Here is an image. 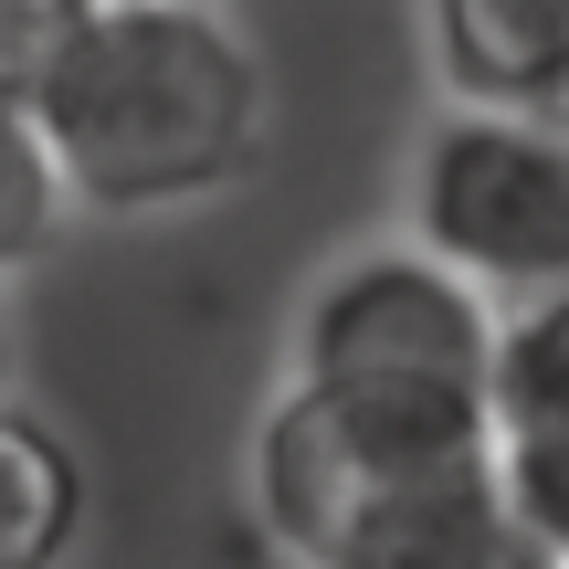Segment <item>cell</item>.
<instances>
[{
	"mask_svg": "<svg viewBox=\"0 0 569 569\" xmlns=\"http://www.w3.org/2000/svg\"><path fill=\"white\" fill-rule=\"evenodd\" d=\"M21 117L63 211H180L253 169L264 63L211 0H84Z\"/></svg>",
	"mask_w": 569,
	"mask_h": 569,
	"instance_id": "6da1fadb",
	"label": "cell"
},
{
	"mask_svg": "<svg viewBox=\"0 0 569 569\" xmlns=\"http://www.w3.org/2000/svg\"><path fill=\"white\" fill-rule=\"evenodd\" d=\"M253 517L296 569H559L486 453H380L284 390L253 422Z\"/></svg>",
	"mask_w": 569,
	"mask_h": 569,
	"instance_id": "7a4b0ae2",
	"label": "cell"
},
{
	"mask_svg": "<svg viewBox=\"0 0 569 569\" xmlns=\"http://www.w3.org/2000/svg\"><path fill=\"white\" fill-rule=\"evenodd\" d=\"M496 306L422 253H359L296 317V401L380 453H486Z\"/></svg>",
	"mask_w": 569,
	"mask_h": 569,
	"instance_id": "3957f363",
	"label": "cell"
},
{
	"mask_svg": "<svg viewBox=\"0 0 569 569\" xmlns=\"http://www.w3.org/2000/svg\"><path fill=\"white\" fill-rule=\"evenodd\" d=\"M411 253L475 296H569V127L453 106L411 159Z\"/></svg>",
	"mask_w": 569,
	"mask_h": 569,
	"instance_id": "277c9868",
	"label": "cell"
},
{
	"mask_svg": "<svg viewBox=\"0 0 569 569\" xmlns=\"http://www.w3.org/2000/svg\"><path fill=\"white\" fill-rule=\"evenodd\" d=\"M486 465L507 507L569 569V296H538L496 317V380H486Z\"/></svg>",
	"mask_w": 569,
	"mask_h": 569,
	"instance_id": "5b68a950",
	"label": "cell"
},
{
	"mask_svg": "<svg viewBox=\"0 0 569 569\" xmlns=\"http://www.w3.org/2000/svg\"><path fill=\"white\" fill-rule=\"evenodd\" d=\"M432 63L453 106H507V117H559L569 96V0H422Z\"/></svg>",
	"mask_w": 569,
	"mask_h": 569,
	"instance_id": "8992f818",
	"label": "cell"
},
{
	"mask_svg": "<svg viewBox=\"0 0 569 569\" xmlns=\"http://www.w3.org/2000/svg\"><path fill=\"white\" fill-rule=\"evenodd\" d=\"M84 538V453L42 411L0 401V569H63Z\"/></svg>",
	"mask_w": 569,
	"mask_h": 569,
	"instance_id": "52a82bcc",
	"label": "cell"
},
{
	"mask_svg": "<svg viewBox=\"0 0 569 569\" xmlns=\"http://www.w3.org/2000/svg\"><path fill=\"white\" fill-rule=\"evenodd\" d=\"M53 232H63V180H53V159H42L32 117L0 106V274L32 264Z\"/></svg>",
	"mask_w": 569,
	"mask_h": 569,
	"instance_id": "ba28073f",
	"label": "cell"
},
{
	"mask_svg": "<svg viewBox=\"0 0 569 569\" xmlns=\"http://www.w3.org/2000/svg\"><path fill=\"white\" fill-rule=\"evenodd\" d=\"M74 21H84V0H0V106H32L42 63L63 53Z\"/></svg>",
	"mask_w": 569,
	"mask_h": 569,
	"instance_id": "9c48e42d",
	"label": "cell"
},
{
	"mask_svg": "<svg viewBox=\"0 0 569 569\" xmlns=\"http://www.w3.org/2000/svg\"><path fill=\"white\" fill-rule=\"evenodd\" d=\"M0 401H11V327H0Z\"/></svg>",
	"mask_w": 569,
	"mask_h": 569,
	"instance_id": "30bf717a",
	"label": "cell"
},
{
	"mask_svg": "<svg viewBox=\"0 0 569 569\" xmlns=\"http://www.w3.org/2000/svg\"><path fill=\"white\" fill-rule=\"evenodd\" d=\"M559 127H569V96H559Z\"/></svg>",
	"mask_w": 569,
	"mask_h": 569,
	"instance_id": "8fae6325",
	"label": "cell"
}]
</instances>
